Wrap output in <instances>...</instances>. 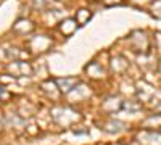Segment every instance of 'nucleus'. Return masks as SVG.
Listing matches in <instances>:
<instances>
[{
    "label": "nucleus",
    "instance_id": "f257e3e1",
    "mask_svg": "<svg viewBox=\"0 0 161 145\" xmlns=\"http://www.w3.org/2000/svg\"><path fill=\"white\" fill-rule=\"evenodd\" d=\"M57 82H58V84L61 86V90H63V92H66V94H68V92H71V90L74 89L73 86H74V84H76L77 81H76L74 77H69V79H57Z\"/></svg>",
    "mask_w": 161,
    "mask_h": 145
},
{
    "label": "nucleus",
    "instance_id": "f03ea898",
    "mask_svg": "<svg viewBox=\"0 0 161 145\" xmlns=\"http://www.w3.org/2000/svg\"><path fill=\"white\" fill-rule=\"evenodd\" d=\"M155 44H156V48L161 52V34H159V32H158L156 37H155Z\"/></svg>",
    "mask_w": 161,
    "mask_h": 145
},
{
    "label": "nucleus",
    "instance_id": "7ed1b4c3",
    "mask_svg": "<svg viewBox=\"0 0 161 145\" xmlns=\"http://www.w3.org/2000/svg\"><path fill=\"white\" fill-rule=\"evenodd\" d=\"M159 73H161V63H159Z\"/></svg>",
    "mask_w": 161,
    "mask_h": 145
}]
</instances>
